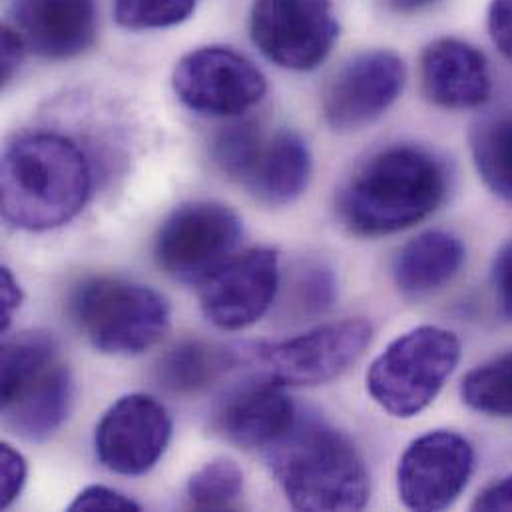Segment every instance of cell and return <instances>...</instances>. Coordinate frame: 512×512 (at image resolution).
<instances>
[{"instance_id": "8fae6325", "label": "cell", "mask_w": 512, "mask_h": 512, "mask_svg": "<svg viewBox=\"0 0 512 512\" xmlns=\"http://www.w3.org/2000/svg\"><path fill=\"white\" fill-rule=\"evenodd\" d=\"M172 439L166 407L150 395L118 399L100 419L94 435L98 461L112 473L140 477L164 457Z\"/></svg>"}, {"instance_id": "cb8c5ba5", "label": "cell", "mask_w": 512, "mask_h": 512, "mask_svg": "<svg viewBox=\"0 0 512 512\" xmlns=\"http://www.w3.org/2000/svg\"><path fill=\"white\" fill-rule=\"evenodd\" d=\"M289 311L295 317L323 315L337 297V281L333 271L323 263H305L293 275L289 289Z\"/></svg>"}, {"instance_id": "4fadbf2b", "label": "cell", "mask_w": 512, "mask_h": 512, "mask_svg": "<svg viewBox=\"0 0 512 512\" xmlns=\"http://www.w3.org/2000/svg\"><path fill=\"white\" fill-rule=\"evenodd\" d=\"M405 80V62L391 50H371L355 56L325 90V122L337 132H353L373 124L397 102Z\"/></svg>"}, {"instance_id": "5bb4252c", "label": "cell", "mask_w": 512, "mask_h": 512, "mask_svg": "<svg viewBox=\"0 0 512 512\" xmlns=\"http://www.w3.org/2000/svg\"><path fill=\"white\" fill-rule=\"evenodd\" d=\"M279 289V256L271 248L236 254L200 285V305L210 323L238 331L259 321Z\"/></svg>"}, {"instance_id": "6da1fadb", "label": "cell", "mask_w": 512, "mask_h": 512, "mask_svg": "<svg viewBox=\"0 0 512 512\" xmlns=\"http://www.w3.org/2000/svg\"><path fill=\"white\" fill-rule=\"evenodd\" d=\"M449 170L431 150L395 144L363 162L337 202L343 226L361 238L403 232L427 220L445 202Z\"/></svg>"}, {"instance_id": "8992f818", "label": "cell", "mask_w": 512, "mask_h": 512, "mask_svg": "<svg viewBox=\"0 0 512 512\" xmlns=\"http://www.w3.org/2000/svg\"><path fill=\"white\" fill-rule=\"evenodd\" d=\"M72 313L88 341L110 355L144 353L170 327L168 301L156 289L114 277L84 281L72 297Z\"/></svg>"}, {"instance_id": "836d02e7", "label": "cell", "mask_w": 512, "mask_h": 512, "mask_svg": "<svg viewBox=\"0 0 512 512\" xmlns=\"http://www.w3.org/2000/svg\"><path fill=\"white\" fill-rule=\"evenodd\" d=\"M435 0H385V4L389 8H393L395 12H403V14H411L417 10H423L427 6H431Z\"/></svg>"}, {"instance_id": "7a4b0ae2", "label": "cell", "mask_w": 512, "mask_h": 512, "mask_svg": "<svg viewBox=\"0 0 512 512\" xmlns=\"http://www.w3.org/2000/svg\"><path fill=\"white\" fill-rule=\"evenodd\" d=\"M263 459L297 511H361L369 501L359 451L315 413L297 411L289 429L263 449Z\"/></svg>"}, {"instance_id": "5b68a950", "label": "cell", "mask_w": 512, "mask_h": 512, "mask_svg": "<svg viewBox=\"0 0 512 512\" xmlns=\"http://www.w3.org/2000/svg\"><path fill=\"white\" fill-rule=\"evenodd\" d=\"M461 359L459 337L437 325H421L397 337L369 367L367 391L397 419L423 413L441 393Z\"/></svg>"}, {"instance_id": "ac0fdd59", "label": "cell", "mask_w": 512, "mask_h": 512, "mask_svg": "<svg viewBox=\"0 0 512 512\" xmlns=\"http://www.w3.org/2000/svg\"><path fill=\"white\" fill-rule=\"evenodd\" d=\"M313 158L307 142L289 130L261 142L242 186L265 206H287L307 188Z\"/></svg>"}, {"instance_id": "484cf974", "label": "cell", "mask_w": 512, "mask_h": 512, "mask_svg": "<svg viewBox=\"0 0 512 512\" xmlns=\"http://www.w3.org/2000/svg\"><path fill=\"white\" fill-rule=\"evenodd\" d=\"M261 142H263V136L257 130L256 124L252 122L232 124L224 128L214 142L216 164L228 178L242 184L256 160Z\"/></svg>"}, {"instance_id": "44dd1931", "label": "cell", "mask_w": 512, "mask_h": 512, "mask_svg": "<svg viewBox=\"0 0 512 512\" xmlns=\"http://www.w3.org/2000/svg\"><path fill=\"white\" fill-rule=\"evenodd\" d=\"M475 168L485 186L512 206V112L479 120L469 134Z\"/></svg>"}, {"instance_id": "30bf717a", "label": "cell", "mask_w": 512, "mask_h": 512, "mask_svg": "<svg viewBox=\"0 0 512 512\" xmlns=\"http://www.w3.org/2000/svg\"><path fill=\"white\" fill-rule=\"evenodd\" d=\"M176 96L198 114L234 118L259 104L267 82L252 60L228 46L186 54L172 76Z\"/></svg>"}, {"instance_id": "3957f363", "label": "cell", "mask_w": 512, "mask_h": 512, "mask_svg": "<svg viewBox=\"0 0 512 512\" xmlns=\"http://www.w3.org/2000/svg\"><path fill=\"white\" fill-rule=\"evenodd\" d=\"M90 194V170L76 144L28 134L2 156V214L18 230L46 232L74 220Z\"/></svg>"}, {"instance_id": "4dcf8cb0", "label": "cell", "mask_w": 512, "mask_h": 512, "mask_svg": "<svg viewBox=\"0 0 512 512\" xmlns=\"http://www.w3.org/2000/svg\"><path fill=\"white\" fill-rule=\"evenodd\" d=\"M24 52H26V44L22 36L10 24H6L2 28V68H0L2 84H8L14 78V74L20 68Z\"/></svg>"}, {"instance_id": "d4e9b609", "label": "cell", "mask_w": 512, "mask_h": 512, "mask_svg": "<svg viewBox=\"0 0 512 512\" xmlns=\"http://www.w3.org/2000/svg\"><path fill=\"white\" fill-rule=\"evenodd\" d=\"M196 0H114L116 22L128 30H156L182 24Z\"/></svg>"}, {"instance_id": "ffe728a7", "label": "cell", "mask_w": 512, "mask_h": 512, "mask_svg": "<svg viewBox=\"0 0 512 512\" xmlns=\"http://www.w3.org/2000/svg\"><path fill=\"white\" fill-rule=\"evenodd\" d=\"M244 361V347L226 349L204 341H182L158 363V381L172 393L192 395L208 389L228 369Z\"/></svg>"}, {"instance_id": "ba28073f", "label": "cell", "mask_w": 512, "mask_h": 512, "mask_svg": "<svg viewBox=\"0 0 512 512\" xmlns=\"http://www.w3.org/2000/svg\"><path fill=\"white\" fill-rule=\"evenodd\" d=\"M242 236L244 226L234 210L216 202H194L164 222L154 254L172 279L202 285L236 256Z\"/></svg>"}, {"instance_id": "9c48e42d", "label": "cell", "mask_w": 512, "mask_h": 512, "mask_svg": "<svg viewBox=\"0 0 512 512\" xmlns=\"http://www.w3.org/2000/svg\"><path fill=\"white\" fill-rule=\"evenodd\" d=\"M250 34L259 52L285 70H315L339 38L331 0H254Z\"/></svg>"}, {"instance_id": "e0dca14e", "label": "cell", "mask_w": 512, "mask_h": 512, "mask_svg": "<svg viewBox=\"0 0 512 512\" xmlns=\"http://www.w3.org/2000/svg\"><path fill=\"white\" fill-rule=\"evenodd\" d=\"M297 409L283 387L257 375L232 389L216 413V429L244 449H265L293 423Z\"/></svg>"}, {"instance_id": "f546056e", "label": "cell", "mask_w": 512, "mask_h": 512, "mask_svg": "<svg viewBox=\"0 0 512 512\" xmlns=\"http://www.w3.org/2000/svg\"><path fill=\"white\" fill-rule=\"evenodd\" d=\"M493 287H495L501 311L512 321V242H509L495 259Z\"/></svg>"}, {"instance_id": "603a6c76", "label": "cell", "mask_w": 512, "mask_h": 512, "mask_svg": "<svg viewBox=\"0 0 512 512\" xmlns=\"http://www.w3.org/2000/svg\"><path fill=\"white\" fill-rule=\"evenodd\" d=\"M244 495V473L230 459H216L198 469L186 487L188 505L196 511H232Z\"/></svg>"}, {"instance_id": "83f0119b", "label": "cell", "mask_w": 512, "mask_h": 512, "mask_svg": "<svg viewBox=\"0 0 512 512\" xmlns=\"http://www.w3.org/2000/svg\"><path fill=\"white\" fill-rule=\"evenodd\" d=\"M68 511L128 512L140 511V505L114 489L94 485V487H88L82 493H78V497L68 505Z\"/></svg>"}, {"instance_id": "1f68e13d", "label": "cell", "mask_w": 512, "mask_h": 512, "mask_svg": "<svg viewBox=\"0 0 512 512\" xmlns=\"http://www.w3.org/2000/svg\"><path fill=\"white\" fill-rule=\"evenodd\" d=\"M475 511H512V475L489 487L473 505Z\"/></svg>"}, {"instance_id": "2e32d148", "label": "cell", "mask_w": 512, "mask_h": 512, "mask_svg": "<svg viewBox=\"0 0 512 512\" xmlns=\"http://www.w3.org/2000/svg\"><path fill=\"white\" fill-rule=\"evenodd\" d=\"M425 96L447 110L483 106L493 92L487 58L459 38L433 40L421 54Z\"/></svg>"}, {"instance_id": "9a60e30c", "label": "cell", "mask_w": 512, "mask_h": 512, "mask_svg": "<svg viewBox=\"0 0 512 512\" xmlns=\"http://www.w3.org/2000/svg\"><path fill=\"white\" fill-rule=\"evenodd\" d=\"M10 26L34 54L52 60L72 58L94 42V0H14Z\"/></svg>"}, {"instance_id": "7c38bea8", "label": "cell", "mask_w": 512, "mask_h": 512, "mask_svg": "<svg viewBox=\"0 0 512 512\" xmlns=\"http://www.w3.org/2000/svg\"><path fill=\"white\" fill-rule=\"evenodd\" d=\"M475 469L471 443L453 431H433L415 439L401 457L397 489L411 511H443L467 489Z\"/></svg>"}, {"instance_id": "52a82bcc", "label": "cell", "mask_w": 512, "mask_h": 512, "mask_svg": "<svg viewBox=\"0 0 512 512\" xmlns=\"http://www.w3.org/2000/svg\"><path fill=\"white\" fill-rule=\"evenodd\" d=\"M373 327L365 319H345L303 335L244 347L246 363L281 387H315L341 377L367 349Z\"/></svg>"}, {"instance_id": "d6986e66", "label": "cell", "mask_w": 512, "mask_h": 512, "mask_svg": "<svg viewBox=\"0 0 512 512\" xmlns=\"http://www.w3.org/2000/svg\"><path fill=\"white\" fill-rule=\"evenodd\" d=\"M463 242L441 230L407 242L393 261V279L407 297H427L451 283L465 263Z\"/></svg>"}, {"instance_id": "d6a6232c", "label": "cell", "mask_w": 512, "mask_h": 512, "mask_svg": "<svg viewBox=\"0 0 512 512\" xmlns=\"http://www.w3.org/2000/svg\"><path fill=\"white\" fill-rule=\"evenodd\" d=\"M0 285H2V331L8 329V325L12 323V317L16 313V309L22 303V287L18 283V279L12 275V271L8 267H2V275H0Z\"/></svg>"}, {"instance_id": "f1b7e54d", "label": "cell", "mask_w": 512, "mask_h": 512, "mask_svg": "<svg viewBox=\"0 0 512 512\" xmlns=\"http://www.w3.org/2000/svg\"><path fill=\"white\" fill-rule=\"evenodd\" d=\"M489 32L497 48L512 62V0H493L489 6Z\"/></svg>"}, {"instance_id": "4316f807", "label": "cell", "mask_w": 512, "mask_h": 512, "mask_svg": "<svg viewBox=\"0 0 512 512\" xmlns=\"http://www.w3.org/2000/svg\"><path fill=\"white\" fill-rule=\"evenodd\" d=\"M0 477H2L0 507L8 509L20 497L28 477V467L24 457L18 451H14L10 445L0 447Z\"/></svg>"}, {"instance_id": "277c9868", "label": "cell", "mask_w": 512, "mask_h": 512, "mask_svg": "<svg viewBox=\"0 0 512 512\" xmlns=\"http://www.w3.org/2000/svg\"><path fill=\"white\" fill-rule=\"evenodd\" d=\"M74 385L46 333H22L2 349V419L16 435L44 441L66 421Z\"/></svg>"}, {"instance_id": "7402d4cb", "label": "cell", "mask_w": 512, "mask_h": 512, "mask_svg": "<svg viewBox=\"0 0 512 512\" xmlns=\"http://www.w3.org/2000/svg\"><path fill=\"white\" fill-rule=\"evenodd\" d=\"M461 395L479 413L512 417V351L473 369L461 385Z\"/></svg>"}]
</instances>
